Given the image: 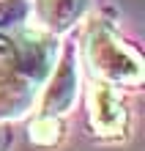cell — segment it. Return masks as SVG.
Wrapping results in <instances>:
<instances>
[{
  "label": "cell",
  "instance_id": "obj_4",
  "mask_svg": "<svg viewBox=\"0 0 145 151\" xmlns=\"http://www.w3.org/2000/svg\"><path fill=\"white\" fill-rule=\"evenodd\" d=\"M14 58H16V47H14L8 39H0V69L11 66Z\"/></svg>",
  "mask_w": 145,
  "mask_h": 151
},
{
  "label": "cell",
  "instance_id": "obj_2",
  "mask_svg": "<svg viewBox=\"0 0 145 151\" xmlns=\"http://www.w3.org/2000/svg\"><path fill=\"white\" fill-rule=\"evenodd\" d=\"M90 121L99 135H118L126 124V110L110 85H96L90 91Z\"/></svg>",
  "mask_w": 145,
  "mask_h": 151
},
{
  "label": "cell",
  "instance_id": "obj_3",
  "mask_svg": "<svg viewBox=\"0 0 145 151\" xmlns=\"http://www.w3.org/2000/svg\"><path fill=\"white\" fill-rule=\"evenodd\" d=\"M30 137L36 140V143H41V146H52V143L60 140V124L55 118H41V121L33 124Z\"/></svg>",
  "mask_w": 145,
  "mask_h": 151
},
{
  "label": "cell",
  "instance_id": "obj_1",
  "mask_svg": "<svg viewBox=\"0 0 145 151\" xmlns=\"http://www.w3.org/2000/svg\"><path fill=\"white\" fill-rule=\"evenodd\" d=\"M88 58H90V66L107 80H115V83H140L142 80L140 58L115 36H110L107 30L90 33Z\"/></svg>",
  "mask_w": 145,
  "mask_h": 151
}]
</instances>
